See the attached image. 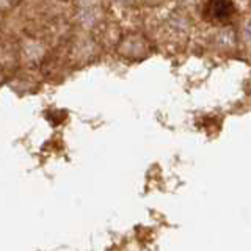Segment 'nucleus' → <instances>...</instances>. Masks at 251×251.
<instances>
[{
	"label": "nucleus",
	"mask_w": 251,
	"mask_h": 251,
	"mask_svg": "<svg viewBox=\"0 0 251 251\" xmlns=\"http://www.w3.org/2000/svg\"><path fill=\"white\" fill-rule=\"evenodd\" d=\"M234 3L231 0H207L204 6V16L210 22H225L234 16Z\"/></svg>",
	"instance_id": "f257e3e1"
}]
</instances>
